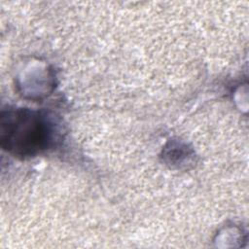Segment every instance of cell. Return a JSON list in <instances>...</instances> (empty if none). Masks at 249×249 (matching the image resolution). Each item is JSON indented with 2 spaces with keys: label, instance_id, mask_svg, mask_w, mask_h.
<instances>
[{
  "label": "cell",
  "instance_id": "1",
  "mask_svg": "<svg viewBox=\"0 0 249 249\" xmlns=\"http://www.w3.org/2000/svg\"><path fill=\"white\" fill-rule=\"evenodd\" d=\"M59 138L57 124L45 112L26 108L2 112L1 145L15 156H36L53 148Z\"/></svg>",
  "mask_w": 249,
  "mask_h": 249
}]
</instances>
